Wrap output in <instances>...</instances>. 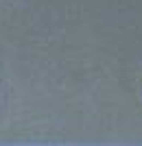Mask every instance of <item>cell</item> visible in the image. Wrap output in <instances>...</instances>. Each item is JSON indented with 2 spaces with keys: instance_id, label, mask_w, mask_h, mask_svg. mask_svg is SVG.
Wrapping results in <instances>:
<instances>
[]
</instances>
